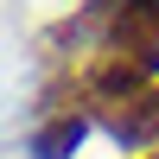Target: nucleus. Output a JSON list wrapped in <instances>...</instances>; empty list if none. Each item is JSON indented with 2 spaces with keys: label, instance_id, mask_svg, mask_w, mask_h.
<instances>
[{
  "label": "nucleus",
  "instance_id": "1",
  "mask_svg": "<svg viewBox=\"0 0 159 159\" xmlns=\"http://www.w3.org/2000/svg\"><path fill=\"white\" fill-rule=\"evenodd\" d=\"M89 115H96L121 147H159V83L127 89V96H96Z\"/></svg>",
  "mask_w": 159,
  "mask_h": 159
},
{
  "label": "nucleus",
  "instance_id": "2",
  "mask_svg": "<svg viewBox=\"0 0 159 159\" xmlns=\"http://www.w3.org/2000/svg\"><path fill=\"white\" fill-rule=\"evenodd\" d=\"M76 140H83V108H51L38 121V134H32V153L38 159H64Z\"/></svg>",
  "mask_w": 159,
  "mask_h": 159
},
{
  "label": "nucleus",
  "instance_id": "3",
  "mask_svg": "<svg viewBox=\"0 0 159 159\" xmlns=\"http://www.w3.org/2000/svg\"><path fill=\"white\" fill-rule=\"evenodd\" d=\"M147 159H159V153H147Z\"/></svg>",
  "mask_w": 159,
  "mask_h": 159
},
{
  "label": "nucleus",
  "instance_id": "4",
  "mask_svg": "<svg viewBox=\"0 0 159 159\" xmlns=\"http://www.w3.org/2000/svg\"><path fill=\"white\" fill-rule=\"evenodd\" d=\"M153 153H159V147H153Z\"/></svg>",
  "mask_w": 159,
  "mask_h": 159
}]
</instances>
